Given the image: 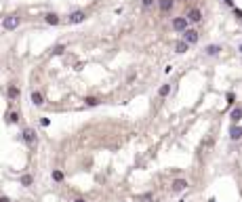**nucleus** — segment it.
<instances>
[{
	"instance_id": "f257e3e1",
	"label": "nucleus",
	"mask_w": 242,
	"mask_h": 202,
	"mask_svg": "<svg viewBox=\"0 0 242 202\" xmlns=\"http://www.w3.org/2000/svg\"><path fill=\"white\" fill-rule=\"evenodd\" d=\"M21 141L26 143V145H36V141H38V135H36V131L32 128V126H26L21 131Z\"/></svg>"
},
{
	"instance_id": "f03ea898",
	"label": "nucleus",
	"mask_w": 242,
	"mask_h": 202,
	"mask_svg": "<svg viewBox=\"0 0 242 202\" xmlns=\"http://www.w3.org/2000/svg\"><path fill=\"white\" fill-rule=\"evenodd\" d=\"M187 23H189L187 17H175L173 19V30L175 32H185L187 30Z\"/></svg>"
},
{
	"instance_id": "7ed1b4c3",
	"label": "nucleus",
	"mask_w": 242,
	"mask_h": 202,
	"mask_svg": "<svg viewBox=\"0 0 242 202\" xmlns=\"http://www.w3.org/2000/svg\"><path fill=\"white\" fill-rule=\"evenodd\" d=\"M86 19V11H74L67 15V21L69 23H82V21Z\"/></svg>"
},
{
	"instance_id": "20e7f679",
	"label": "nucleus",
	"mask_w": 242,
	"mask_h": 202,
	"mask_svg": "<svg viewBox=\"0 0 242 202\" xmlns=\"http://www.w3.org/2000/svg\"><path fill=\"white\" fill-rule=\"evenodd\" d=\"M19 86L17 84H9V88H7V97H9V101L11 103H15V101H19Z\"/></svg>"
},
{
	"instance_id": "39448f33",
	"label": "nucleus",
	"mask_w": 242,
	"mask_h": 202,
	"mask_svg": "<svg viewBox=\"0 0 242 202\" xmlns=\"http://www.w3.org/2000/svg\"><path fill=\"white\" fill-rule=\"evenodd\" d=\"M17 26H19V17H15V15L7 17V19L2 21V28H4V30H15Z\"/></svg>"
},
{
	"instance_id": "423d86ee",
	"label": "nucleus",
	"mask_w": 242,
	"mask_h": 202,
	"mask_svg": "<svg viewBox=\"0 0 242 202\" xmlns=\"http://www.w3.org/2000/svg\"><path fill=\"white\" fill-rule=\"evenodd\" d=\"M183 40H185L187 44H196V42H198V32H196V30H185V32H183Z\"/></svg>"
},
{
	"instance_id": "0eeeda50",
	"label": "nucleus",
	"mask_w": 242,
	"mask_h": 202,
	"mask_svg": "<svg viewBox=\"0 0 242 202\" xmlns=\"http://www.w3.org/2000/svg\"><path fill=\"white\" fill-rule=\"evenodd\" d=\"M202 19V13L198 9H189L187 11V21H192V23H198V21Z\"/></svg>"
},
{
	"instance_id": "6e6552de",
	"label": "nucleus",
	"mask_w": 242,
	"mask_h": 202,
	"mask_svg": "<svg viewBox=\"0 0 242 202\" xmlns=\"http://www.w3.org/2000/svg\"><path fill=\"white\" fill-rule=\"evenodd\" d=\"M158 7H160L162 13H171L173 7H175V2H173V0H158Z\"/></svg>"
},
{
	"instance_id": "1a4fd4ad",
	"label": "nucleus",
	"mask_w": 242,
	"mask_h": 202,
	"mask_svg": "<svg viewBox=\"0 0 242 202\" xmlns=\"http://www.w3.org/2000/svg\"><path fill=\"white\" fill-rule=\"evenodd\" d=\"M19 118H21V114H19L17 109H9V112H7V122H9V124H17Z\"/></svg>"
},
{
	"instance_id": "9d476101",
	"label": "nucleus",
	"mask_w": 242,
	"mask_h": 202,
	"mask_svg": "<svg viewBox=\"0 0 242 202\" xmlns=\"http://www.w3.org/2000/svg\"><path fill=\"white\" fill-rule=\"evenodd\" d=\"M30 99H32V103H34V105H42V103H44V95H42L40 91H32Z\"/></svg>"
},
{
	"instance_id": "9b49d317",
	"label": "nucleus",
	"mask_w": 242,
	"mask_h": 202,
	"mask_svg": "<svg viewBox=\"0 0 242 202\" xmlns=\"http://www.w3.org/2000/svg\"><path fill=\"white\" fill-rule=\"evenodd\" d=\"M44 21H46L48 26H59V23H61V19H59L57 13H48V15L44 17Z\"/></svg>"
},
{
	"instance_id": "f8f14e48",
	"label": "nucleus",
	"mask_w": 242,
	"mask_h": 202,
	"mask_svg": "<svg viewBox=\"0 0 242 202\" xmlns=\"http://www.w3.org/2000/svg\"><path fill=\"white\" fill-rule=\"evenodd\" d=\"M19 183H21L23 187H30V185L34 183V177H32L30 173H26V175H21V177H19Z\"/></svg>"
},
{
	"instance_id": "ddd939ff",
	"label": "nucleus",
	"mask_w": 242,
	"mask_h": 202,
	"mask_svg": "<svg viewBox=\"0 0 242 202\" xmlns=\"http://www.w3.org/2000/svg\"><path fill=\"white\" fill-rule=\"evenodd\" d=\"M187 187V181L185 179H177V181H173V192H181Z\"/></svg>"
},
{
	"instance_id": "4468645a",
	"label": "nucleus",
	"mask_w": 242,
	"mask_h": 202,
	"mask_svg": "<svg viewBox=\"0 0 242 202\" xmlns=\"http://www.w3.org/2000/svg\"><path fill=\"white\" fill-rule=\"evenodd\" d=\"M51 177H53V181H55V183H63V173H61L59 168H53Z\"/></svg>"
},
{
	"instance_id": "2eb2a0df",
	"label": "nucleus",
	"mask_w": 242,
	"mask_h": 202,
	"mask_svg": "<svg viewBox=\"0 0 242 202\" xmlns=\"http://www.w3.org/2000/svg\"><path fill=\"white\" fill-rule=\"evenodd\" d=\"M84 103H86L88 107H95V105H99V97H86Z\"/></svg>"
},
{
	"instance_id": "dca6fc26",
	"label": "nucleus",
	"mask_w": 242,
	"mask_h": 202,
	"mask_svg": "<svg viewBox=\"0 0 242 202\" xmlns=\"http://www.w3.org/2000/svg\"><path fill=\"white\" fill-rule=\"evenodd\" d=\"M240 116H242V107H236V109L232 112V120H234V122H238V120H240Z\"/></svg>"
},
{
	"instance_id": "f3484780",
	"label": "nucleus",
	"mask_w": 242,
	"mask_h": 202,
	"mask_svg": "<svg viewBox=\"0 0 242 202\" xmlns=\"http://www.w3.org/2000/svg\"><path fill=\"white\" fill-rule=\"evenodd\" d=\"M187 47H189V44H187L185 40H181V42L177 44V53H185V51H187Z\"/></svg>"
},
{
	"instance_id": "a211bd4d",
	"label": "nucleus",
	"mask_w": 242,
	"mask_h": 202,
	"mask_svg": "<svg viewBox=\"0 0 242 202\" xmlns=\"http://www.w3.org/2000/svg\"><path fill=\"white\" fill-rule=\"evenodd\" d=\"M240 135H242V131H240L238 126H234V128H232V139H240Z\"/></svg>"
},
{
	"instance_id": "6ab92c4d",
	"label": "nucleus",
	"mask_w": 242,
	"mask_h": 202,
	"mask_svg": "<svg viewBox=\"0 0 242 202\" xmlns=\"http://www.w3.org/2000/svg\"><path fill=\"white\" fill-rule=\"evenodd\" d=\"M168 91H171V84H164V86L160 88V97H166V95H168Z\"/></svg>"
},
{
	"instance_id": "aec40b11",
	"label": "nucleus",
	"mask_w": 242,
	"mask_h": 202,
	"mask_svg": "<svg viewBox=\"0 0 242 202\" xmlns=\"http://www.w3.org/2000/svg\"><path fill=\"white\" fill-rule=\"evenodd\" d=\"M63 51H65V44H57V47L53 49V53H55V55H61Z\"/></svg>"
},
{
	"instance_id": "412c9836",
	"label": "nucleus",
	"mask_w": 242,
	"mask_h": 202,
	"mask_svg": "<svg viewBox=\"0 0 242 202\" xmlns=\"http://www.w3.org/2000/svg\"><path fill=\"white\" fill-rule=\"evenodd\" d=\"M219 53V47H206V55H217Z\"/></svg>"
},
{
	"instance_id": "4be33fe9",
	"label": "nucleus",
	"mask_w": 242,
	"mask_h": 202,
	"mask_svg": "<svg viewBox=\"0 0 242 202\" xmlns=\"http://www.w3.org/2000/svg\"><path fill=\"white\" fill-rule=\"evenodd\" d=\"M152 4H156V0H143V7H145V9H150Z\"/></svg>"
},
{
	"instance_id": "5701e85b",
	"label": "nucleus",
	"mask_w": 242,
	"mask_h": 202,
	"mask_svg": "<svg viewBox=\"0 0 242 202\" xmlns=\"http://www.w3.org/2000/svg\"><path fill=\"white\" fill-rule=\"evenodd\" d=\"M0 202H11V198L9 196H0Z\"/></svg>"
},
{
	"instance_id": "b1692460",
	"label": "nucleus",
	"mask_w": 242,
	"mask_h": 202,
	"mask_svg": "<svg viewBox=\"0 0 242 202\" xmlns=\"http://www.w3.org/2000/svg\"><path fill=\"white\" fill-rule=\"evenodd\" d=\"M72 202H86V198H74Z\"/></svg>"
},
{
	"instance_id": "393cba45",
	"label": "nucleus",
	"mask_w": 242,
	"mask_h": 202,
	"mask_svg": "<svg viewBox=\"0 0 242 202\" xmlns=\"http://www.w3.org/2000/svg\"><path fill=\"white\" fill-rule=\"evenodd\" d=\"M240 51H242V47H240Z\"/></svg>"
},
{
	"instance_id": "a878e982",
	"label": "nucleus",
	"mask_w": 242,
	"mask_h": 202,
	"mask_svg": "<svg viewBox=\"0 0 242 202\" xmlns=\"http://www.w3.org/2000/svg\"><path fill=\"white\" fill-rule=\"evenodd\" d=\"M185 2H187V0H185Z\"/></svg>"
}]
</instances>
